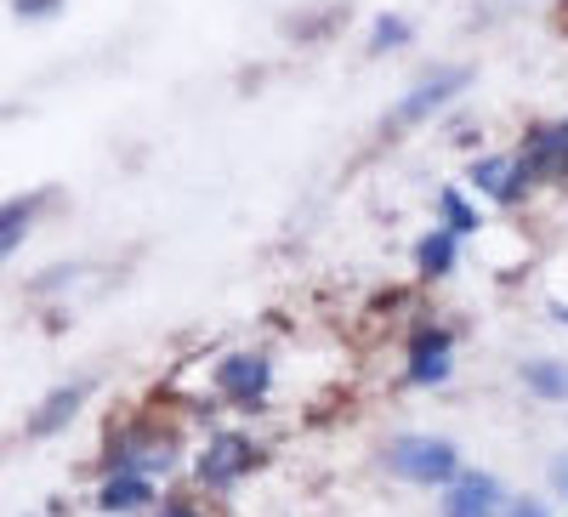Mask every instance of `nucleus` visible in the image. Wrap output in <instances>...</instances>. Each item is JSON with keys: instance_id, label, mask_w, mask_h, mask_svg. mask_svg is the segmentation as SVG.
Wrapping results in <instances>:
<instances>
[{"instance_id": "nucleus-11", "label": "nucleus", "mask_w": 568, "mask_h": 517, "mask_svg": "<svg viewBox=\"0 0 568 517\" xmlns=\"http://www.w3.org/2000/svg\"><path fill=\"white\" fill-rule=\"evenodd\" d=\"M85 398H91V382H63V387H52L29 415H23V438L29 444H45V438H58V433H69L74 420H80V409H85Z\"/></svg>"}, {"instance_id": "nucleus-4", "label": "nucleus", "mask_w": 568, "mask_h": 517, "mask_svg": "<svg viewBox=\"0 0 568 517\" xmlns=\"http://www.w3.org/2000/svg\"><path fill=\"white\" fill-rule=\"evenodd\" d=\"M460 369V336L455 324H444L438 313H420L404 331V353H398V382L409 393H444Z\"/></svg>"}, {"instance_id": "nucleus-3", "label": "nucleus", "mask_w": 568, "mask_h": 517, "mask_svg": "<svg viewBox=\"0 0 568 517\" xmlns=\"http://www.w3.org/2000/svg\"><path fill=\"white\" fill-rule=\"evenodd\" d=\"M471 85H478V69L471 63H433L393 98V109L382 114V136H404V131H420L433 120H449L466 103Z\"/></svg>"}, {"instance_id": "nucleus-15", "label": "nucleus", "mask_w": 568, "mask_h": 517, "mask_svg": "<svg viewBox=\"0 0 568 517\" xmlns=\"http://www.w3.org/2000/svg\"><path fill=\"white\" fill-rule=\"evenodd\" d=\"M404 45H415V23L404 12H375L369 18V34H364L369 58H393V52H404Z\"/></svg>"}, {"instance_id": "nucleus-14", "label": "nucleus", "mask_w": 568, "mask_h": 517, "mask_svg": "<svg viewBox=\"0 0 568 517\" xmlns=\"http://www.w3.org/2000/svg\"><path fill=\"white\" fill-rule=\"evenodd\" d=\"M433 222L449 227L460 245H466V240H484V233H489V216H484L478 200L466 194V182H444V187H438V194H433Z\"/></svg>"}, {"instance_id": "nucleus-10", "label": "nucleus", "mask_w": 568, "mask_h": 517, "mask_svg": "<svg viewBox=\"0 0 568 517\" xmlns=\"http://www.w3.org/2000/svg\"><path fill=\"white\" fill-rule=\"evenodd\" d=\"M160 500H165V489L142 473H103L98 489H91V506L103 517H149Z\"/></svg>"}, {"instance_id": "nucleus-12", "label": "nucleus", "mask_w": 568, "mask_h": 517, "mask_svg": "<svg viewBox=\"0 0 568 517\" xmlns=\"http://www.w3.org/2000/svg\"><path fill=\"white\" fill-rule=\"evenodd\" d=\"M45 205H58V187H29V194H7V200H0V267L23 251V240L34 233Z\"/></svg>"}, {"instance_id": "nucleus-16", "label": "nucleus", "mask_w": 568, "mask_h": 517, "mask_svg": "<svg viewBox=\"0 0 568 517\" xmlns=\"http://www.w3.org/2000/svg\"><path fill=\"white\" fill-rule=\"evenodd\" d=\"M540 489L551 495V506L568 511V444H551L540 460Z\"/></svg>"}, {"instance_id": "nucleus-7", "label": "nucleus", "mask_w": 568, "mask_h": 517, "mask_svg": "<svg viewBox=\"0 0 568 517\" xmlns=\"http://www.w3.org/2000/svg\"><path fill=\"white\" fill-rule=\"evenodd\" d=\"M511 500V484L495 473V466H471L466 460V473L438 489V517H500Z\"/></svg>"}, {"instance_id": "nucleus-9", "label": "nucleus", "mask_w": 568, "mask_h": 517, "mask_svg": "<svg viewBox=\"0 0 568 517\" xmlns=\"http://www.w3.org/2000/svg\"><path fill=\"white\" fill-rule=\"evenodd\" d=\"M466 262V245L455 240L449 227H420L415 233V245H409V273H415V285H449V278L460 273Z\"/></svg>"}, {"instance_id": "nucleus-20", "label": "nucleus", "mask_w": 568, "mask_h": 517, "mask_svg": "<svg viewBox=\"0 0 568 517\" xmlns=\"http://www.w3.org/2000/svg\"><path fill=\"white\" fill-rule=\"evenodd\" d=\"M12 12H18V18H58L63 0H12Z\"/></svg>"}, {"instance_id": "nucleus-19", "label": "nucleus", "mask_w": 568, "mask_h": 517, "mask_svg": "<svg viewBox=\"0 0 568 517\" xmlns=\"http://www.w3.org/2000/svg\"><path fill=\"white\" fill-rule=\"evenodd\" d=\"M149 517H211V511H205L194 495H165V500H160Z\"/></svg>"}, {"instance_id": "nucleus-2", "label": "nucleus", "mask_w": 568, "mask_h": 517, "mask_svg": "<svg viewBox=\"0 0 568 517\" xmlns=\"http://www.w3.org/2000/svg\"><path fill=\"white\" fill-rule=\"evenodd\" d=\"M267 460H273V449L251 427H216V433H205V444L194 455H187V478H194L200 495L227 500L240 484H251Z\"/></svg>"}, {"instance_id": "nucleus-8", "label": "nucleus", "mask_w": 568, "mask_h": 517, "mask_svg": "<svg viewBox=\"0 0 568 517\" xmlns=\"http://www.w3.org/2000/svg\"><path fill=\"white\" fill-rule=\"evenodd\" d=\"M517 154L535 165L540 187H568V114L562 120H535L524 131V143H517Z\"/></svg>"}, {"instance_id": "nucleus-18", "label": "nucleus", "mask_w": 568, "mask_h": 517, "mask_svg": "<svg viewBox=\"0 0 568 517\" xmlns=\"http://www.w3.org/2000/svg\"><path fill=\"white\" fill-rule=\"evenodd\" d=\"M80 278V262H58V267H45L34 285H29V296H52V291H63V285H74Z\"/></svg>"}, {"instance_id": "nucleus-13", "label": "nucleus", "mask_w": 568, "mask_h": 517, "mask_svg": "<svg viewBox=\"0 0 568 517\" xmlns=\"http://www.w3.org/2000/svg\"><path fill=\"white\" fill-rule=\"evenodd\" d=\"M517 387L546 409H568V353H524L517 358Z\"/></svg>"}, {"instance_id": "nucleus-17", "label": "nucleus", "mask_w": 568, "mask_h": 517, "mask_svg": "<svg viewBox=\"0 0 568 517\" xmlns=\"http://www.w3.org/2000/svg\"><path fill=\"white\" fill-rule=\"evenodd\" d=\"M500 517H557V506H551L546 489H511V500H506Z\"/></svg>"}, {"instance_id": "nucleus-1", "label": "nucleus", "mask_w": 568, "mask_h": 517, "mask_svg": "<svg viewBox=\"0 0 568 517\" xmlns=\"http://www.w3.org/2000/svg\"><path fill=\"white\" fill-rule=\"evenodd\" d=\"M369 460H375V473H382L387 484L415 489V495H438V489H449L466 473L460 438L433 433V427H398L387 438H375Z\"/></svg>"}, {"instance_id": "nucleus-6", "label": "nucleus", "mask_w": 568, "mask_h": 517, "mask_svg": "<svg viewBox=\"0 0 568 517\" xmlns=\"http://www.w3.org/2000/svg\"><path fill=\"white\" fill-rule=\"evenodd\" d=\"M466 194L478 205H495V211H524L535 194H540V176L535 165L517 154V149H484L466 160Z\"/></svg>"}, {"instance_id": "nucleus-21", "label": "nucleus", "mask_w": 568, "mask_h": 517, "mask_svg": "<svg viewBox=\"0 0 568 517\" xmlns=\"http://www.w3.org/2000/svg\"><path fill=\"white\" fill-rule=\"evenodd\" d=\"M551 324H562V331H568V307L562 302H551Z\"/></svg>"}, {"instance_id": "nucleus-5", "label": "nucleus", "mask_w": 568, "mask_h": 517, "mask_svg": "<svg viewBox=\"0 0 568 517\" xmlns=\"http://www.w3.org/2000/svg\"><path fill=\"white\" fill-rule=\"evenodd\" d=\"M211 393L233 415H267V404L278 393V358L267 347H251V342L216 353L211 358Z\"/></svg>"}]
</instances>
